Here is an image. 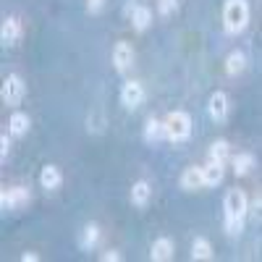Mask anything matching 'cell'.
I'll return each mask as SVG.
<instances>
[{
    "label": "cell",
    "instance_id": "10",
    "mask_svg": "<svg viewBox=\"0 0 262 262\" xmlns=\"http://www.w3.org/2000/svg\"><path fill=\"white\" fill-rule=\"evenodd\" d=\"M170 257H173V242L168 236L158 238V242L152 244V249H149V259L152 262H168Z\"/></svg>",
    "mask_w": 262,
    "mask_h": 262
},
{
    "label": "cell",
    "instance_id": "9",
    "mask_svg": "<svg viewBox=\"0 0 262 262\" xmlns=\"http://www.w3.org/2000/svg\"><path fill=\"white\" fill-rule=\"evenodd\" d=\"M207 111H210V118L212 121H226V116H228V97L223 95V92H215L212 97H210V105H207Z\"/></svg>",
    "mask_w": 262,
    "mask_h": 262
},
{
    "label": "cell",
    "instance_id": "25",
    "mask_svg": "<svg viewBox=\"0 0 262 262\" xmlns=\"http://www.w3.org/2000/svg\"><path fill=\"white\" fill-rule=\"evenodd\" d=\"M8 149H11V137L3 134L0 137V158H8Z\"/></svg>",
    "mask_w": 262,
    "mask_h": 262
},
{
    "label": "cell",
    "instance_id": "17",
    "mask_svg": "<svg viewBox=\"0 0 262 262\" xmlns=\"http://www.w3.org/2000/svg\"><path fill=\"white\" fill-rule=\"evenodd\" d=\"M149 194H152L149 184L147 181H137L134 186H131V202H134L137 207H144L149 202Z\"/></svg>",
    "mask_w": 262,
    "mask_h": 262
},
{
    "label": "cell",
    "instance_id": "18",
    "mask_svg": "<svg viewBox=\"0 0 262 262\" xmlns=\"http://www.w3.org/2000/svg\"><path fill=\"white\" fill-rule=\"evenodd\" d=\"M97 242H100V228H97L95 223H90V226H86V228L81 231V238H79V244H81V249L92 252Z\"/></svg>",
    "mask_w": 262,
    "mask_h": 262
},
{
    "label": "cell",
    "instance_id": "14",
    "mask_svg": "<svg viewBox=\"0 0 262 262\" xmlns=\"http://www.w3.org/2000/svg\"><path fill=\"white\" fill-rule=\"evenodd\" d=\"M149 24H152V11L147 6H137L134 11H131V27H134L137 32H144Z\"/></svg>",
    "mask_w": 262,
    "mask_h": 262
},
{
    "label": "cell",
    "instance_id": "6",
    "mask_svg": "<svg viewBox=\"0 0 262 262\" xmlns=\"http://www.w3.org/2000/svg\"><path fill=\"white\" fill-rule=\"evenodd\" d=\"M121 102L128 107V111H134L144 102V86L139 81H126L123 84V92H121Z\"/></svg>",
    "mask_w": 262,
    "mask_h": 262
},
{
    "label": "cell",
    "instance_id": "5",
    "mask_svg": "<svg viewBox=\"0 0 262 262\" xmlns=\"http://www.w3.org/2000/svg\"><path fill=\"white\" fill-rule=\"evenodd\" d=\"M29 202V191L24 186H13V189H6L3 196H0V205L3 210H18Z\"/></svg>",
    "mask_w": 262,
    "mask_h": 262
},
{
    "label": "cell",
    "instance_id": "20",
    "mask_svg": "<svg viewBox=\"0 0 262 262\" xmlns=\"http://www.w3.org/2000/svg\"><path fill=\"white\" fill-rule=\"evenodd\" d=\"M244 63H247L244 53H242V50H233V53H231V55L226 58V74H228V76H236V74H242Z\"/></svg>",
    "mask_w": 262,
    "mask_h": 262
},
{
    "label": "cell",
    "instance_id": "1",
    "mask_svg": "<svg viewBox=\"0 0 262 262\" xmlns=\"http://www.w3.org/2000/svg\"><path fill=\"white\" fill-rule=\"evenodd\" d=\"M249 212V200L242 189H231L226 194V231L231 236L244 231V217Z\"/></svg>",
    "mask_w": 262,
    "mask_h": 262
},
{
    "label": "cell",
    "instance_id": "3",
    "mask_svg": "<svg viewBox=\"0 0 262 262\" xmlns=\"http://www.w3.org/2000/svg\"><path fill=\"white\" fill-rule=\"evenodd\" d=\"M165 137L170 142H186L191 137V118L184 111H173L165 118Z\"/></svg>",
    "mask_w": 262,
    "mask_h": 262
},
{
    "label": "cell",
    "instance_id": "13",
    "mask_svg": "<svg viewBox=\"0 0 262 262\" xmlns=\"http://www.w3.org/2000/svg\"><path fill=\"white\" fill-rule=\"evenodd\" d=\"M200 186H205L202 168H186V170H184V176H181V189H186V191H196Z\"/></svg>",
    "mask_w": 262,
    "mask_h": 262
},
{
    "label": "cell",
    "instance_id": "27",
    "mask_svg": "<svg viewBox=\"0 0 262 262\" xmlns=\"http://www.w3.org/2000/svg\"><path fill=\"white\" fill-rule=\"evenodd\" d=\"M102 259H105V262H118L121 254H118V252H107V254H102Z\"/></svg>",
    "mask_w": 262,
    "mask_h": 262
},
{
    "label": "cell",
    "instance_id": "11",
    "mask_svg": "<svg viewBox=\"0 0 262 262\" xmlns=\"http://www.w3.org/2000/svg\"><path fill=\"white\" fill-rule=\"evenodd\" d=\"M60 181H63V176H60V170H58L55 165H45V168H42V173H39V184H42V189L55 191V189L60 186Z\"/></svg>",
    "mask_w": 262,
    "mask_h": 262
},
{
    "label": "cell",
    "instance_id": "21",
    "mask_svg": "<svg viewBox=\"0 0 262 262\" xmlns=\"http://www.w3.org/2000/svg\"><path fill=\"white\" fill-rule=\"evenodd\" d=\"M191 259H212V244L207 242V238H194Z\"/></svg>",
    "mask_w": 262,
    "mask_h": 262
},
{
    "label": "cell",
    "instance_id": "23",
    "mask_svg": "<svg viewBox=\"0 0 262 262\" xmlns=\"http://www.w3.org/2000/svg\"><path fill=\"white\" fill-rule=\"evenodd\" d=\"M179 8V0H158V13L160 16H170Z\"/></svg>",
    "mask_w": 262,
    "mask_h": 262
},
{
    "label": "cell",
    "instance_id": "28",
    "mask_svg": "<svg viewBox=\"0 0 262 262\" xmlns=\"http://www.w3.org/2000/svg\"><path fill=\"white\" fill-rule=\"evenodd\" d=\"M21 259H24V262H37V259H39V254H37V252H27Z\"/></svg>",
    "mask_w": 262,
    "mask_h": 262
},
{
    "label": "cell",
    "instance_id": "8",
    "mask_svg": "<svg viewBox=\"0 0 262 262\" xmlns=\"http://www.w3.org/2000/svg\"><path fill=\"white\" fill-rule=\"evenodd\" d=\"M18 37H21V24H18V18L8 16V18L3 21V29H0V42H3L6 48H11V45H16V42H18Z\"/></svg>",
    "mask_w": 262,
    "mask_h": 262
},
{
    "label": "cell",
    "instance_id": "16",
    "mask_svg": "<svg viewBox=\"0 0 262 262\" xmlns=\"http://www.w3.org/2000/svg\"><path fill=\"white\" fill-rule=\"evenodd\" d=\"M29 126H32V121H29V116H27V113H13V116H11V121H8V131H11V137H24L27 131H29Z\"/></svg>",
    "mask_w": 262,
    "mask_h": 262
},
{
    "label": "cell",
    "instance_id": "22",
    "mask_svg": "<svg viewBox=\"0 0 262 262\" xmlns=\"http://www.w3.org/2000/svg\"><path fill=\"white\" fill-rule=\"evenodd\" d=\"M228 152H231V149H228V142L221 139V142H215V144L210 147V160H212V163H226V160H228Z\"/></svg>",
    "mask_w": 262,
    "mask_h": 262
},
{
    "label": "cell",
    "instance_id": "7",
    "mask_svg": "<svg viewBox=\"0 0 262 262\" xmlns=\"http://www.w3.org/2000/svg\"><path fill=\"white\" fill-rule=\"evenodd\" d=\"M131 63H134V48L128 42H118L116 50H113V66L116 71H128Z\"/></svg>",
    "mask_w": 262,
    "mask_h": 262
},
{
    "label": "cell",
    "instance_id": "4",
    "mask_svg": "<svg viewBox=\"0 0 262 262\" xmlns=\"http://www.w3.org/2000/svg\"><path fill=\"white\" fill-rule=\"evenodd\" d=\"M21 100H24V81H21V76H16V74H8L3 79V102L6 105H18Z\"/></svg>",
    "mask_w": 262,
    "mask_h": 262
},
{
    "label": "cell",
    "instance_id": "24",
    "mask_svg": "<svg viewBox=\"0 0 262 262\" xmlns=\"http://www.w3.org/2000/svg\"><path fill=\"white\" fill-rule=\"evenodd\" d=\"M252 217H254V221H262V191H259V196L252 205Z\"/></svg>",
    "mask_w": 262,
    "mask_h": 262
},
{
    "label": "cell",
    "instance_id": "12",
    "mask_svg": "<svg viewBox=\"0 0 262 262\" xmlns=\"http://www.w3.org/2000/svg\"><path fill=\"white\" fill-rule=\"evenodd\" d=\"M257 165V158L252 155V152H242V155L233 158V173L236 176H249V173L254 170Z\"/></svg>",
    "mask_w": 262,
    "mask_h": 262
},
{
    "label": "cell",
    "instance_id": "2",
    "mask_svg": "<svg viewBox=\"0 0 262 262\" xmlns=\"http://www.w3.org/2000/svg\"><path fill=\"white\" fill-rule=\"evenodd\" d=\"M247 24H249V6H247V0H226L223 29L228 34H238V32H244Z\"/></svg>",
    "mask_w": 262,
    "mask_h": 262
},
{
    "label": "cell",
    "instance_id": "15",
    "mask_svg": "<svg viewBox=\"0 0 262 262\" xmlns=\"http://www.w3.org/2000/svg\"><path fill=\"white\" fill-rule=\"evenodd\" d=\"M202 179H205V186H217L223 181V163H207L202 168Z\"/></svg>",
    "mask_w": 262,
    "mask_h": 262
},
{
    "label": "cell",
    "instance_id": "19",
    "mask_svg": "<svg viewBox=\"0 0 262 262\" xmlns=\"http://www.w3.org/2000/svg\"><path fill=\"white\" fill-rule=\"evenodd\" d=\"M165 137V123L158 121V118H149L147 126H144V139L147 142H160Z\"/></svg>",
    "mask_w": 262,
    "mask_h": 262
},
{
    "label": "cell",
    "instance_id": "26",
    "mask_svg": "<svg viewBox=\"0 0 262 262\" xmlns=\"http://www.w3.org/2000/svg\"><path fill=\"white\" fill-rule=\"evenodd\" d=\"M105 8V0H90V3H86V11L90 13H100Z\"/></svg>",
    "mask_w": 262,
    "mask_h": 262
}]
</instances>
